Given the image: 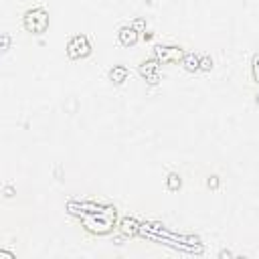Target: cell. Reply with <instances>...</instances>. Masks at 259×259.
I'll list each match as a JSON object with an SVG mask.
<instances>
[{"label": "cell", "mask_w": 259, "mask_h": 259, "mask_svg": "<svg viewBox=\"0 0 259 259\" xmlns=\"http://www.w3.org/2000/svg\"><path fill=\"white\" fill-rule=\"evenodd\" d=\"M138 38H140V32L130 24V26H121L119 30H117V40H119V45H123V47H134L136 42H138Z\"/></svg>", "instance_id": "cell-6"}, {"label": "cell", "mask_w": 259, "mask_h": 259, "mask_svg": "<svg viewBox=\"0 0 259 259\" xmlns=\"http://www.w3.org/2000/svg\"><path fill=\"white\" fill-rule=\"evenodd\" d=\"M132 26H134L138 32H144V30H146V20H144V18H136V20L132 22Z\"/></svg>", "instance_id": "cell-14"}, {"label": "cell", "mask_w": 259, "mask_h": 259, "mask_svg": "<svg viewBox=\"0 0 259 259\" xmlns=\"http://www.w3.org/2000/svg\"><path fill=\"white\" fill-rule=\"evenodd\" d=\"M4 192H6V196H12V188H10V186H6Z\"/></svg>", "instance_id": "cell-18"}, {"label": "cell", "mask_w": 259, "mask_h": 259, "mask_svg": "<svg viewBox=\"0 0 259 259\" xmlns=\"http://www.w3.org/2000/svg\"><path fill=\"white\" fill-rule=\"evenodd\" d=\"M65 51H67V57L73 59V61H77V59H85V57L91 55V42H89L87 34H75V36L69 38Z\"/></svg>", "instance_id": "cell-4"}, {"label": "cell", "mask_w": 259, "mask_h": 259, "mask_svg": "<svg viewBox=\"0 0 259 259\" xmlns=\"http://www.w3.org/2000/svg\"><path fill=\"white\" fill-rule=\"evenodd\" d=\"M251 73H253L255 83H259V53H255L251 59Z\"/></svg>", "instance_id": "cell-11"}, {"label": "cell", "mask_w": 259, "mask_h": 259, "mask_svg": "<svg viewBox=\"0 0 259 259\" xmlns=\"http://www.w3.org/2000/svg\"><path fill=\"white\" fill-rule=\"evenodd\" d=\"M119 231H121L125 237H136V235L140 233V223H138V219H134V217H123V219L119 221Z\"/></svg>", "instance_id": "cell-7"}, {"label": "cell", "mask_w": 259, "mask_h": 259, "mask_svg": "<svg viewBox=\"0 0 259 259\" xmlns=\"http://www.w3.org/2000/svg\"><path fill=\"white\" fill-rule=\"evenodd\" d=\"M182 67L188 71V73H194V71H200V57L194 55V53H186L184 59H182Z\"/></svg>", "instance_id": "cell-9"}, {"label": "cell", "mask_w": 259, "mask_h": 259, "mask_svg": "<svg viewBox=\"0 0 259 259\" xmlns=\"http://www.w3.org/2000/svg\"><path fill=\"white\" fill-rule=\"evenodd\" d=\"M109 81L113 83V85H121V83H125V79H127V75H130V71H127V67L125 65H113L111 69H109Z\"/></svg>", "instance_id": "cell-8"}, {"label": "cell", "mask_w": 259, "mask_h": 259, "mask_svg": "<svg viewBox=\"0 0 259 259\" xmlns=\"http://www.w3.org/2000/svg\"><path fill=\"white\" fill-rule=\"evenodd\" d=\"M0 257H8V259H14V255H12V253H8V251H0Z\"/></svg>", "instance_id": "cell-15"}, {"label": "cell", "mask_w": 259, "mask_h": 259, "mask_svg": "<svg viewBox=\"0 0 259 259\" xmlns=\"http://www.w3.org/2000/svg\"><path fill=\"white\" fill-rule=\"evenodd\" d=\"M22 26L30 34H42L49 28V12L42 6L28 8L22 16Z\"/></svg>", "instance_id": "cell-2"}, {"label": "cell", "mask_w": 259, "mask_h": 259, "mask_svg": "<svg viewBox=\"0 0 259 259\" xmlns=\"http://www.w3.org/2000/svg\"><path fill=\"white\" fill-rule=\"evenodd\" d=\"M255 101H257V105H259V91H257V95H255Z\"/></svg>", "instance_id": "cell-19"}, {"label": "cell", "mask_w": 259, "mask_h": 259, "mask_svg": "<svg viewBox=\"0 0 259 259\" xmlns=\"http://www.w3.org/2000/svg\"><path fill=\"white\" fill-rule=\"evenodd\" d=\"M154 38V32H144V40H152Z\"/></svg>", "instance_id": "cell-16"}, {"label": "cell", "mask_w": 259, "mask_h": 259, "mask_svg": "<svg viewBox=\"0 0 259 259\" xmlns=\"http://www.w3.org/2000/svg\"><path fill=\"white\" fill-rule=\"evenodd\" d=\"M115 219H117V210L113 206H105L95 212H85L81 217V225L91 235H107L113 231Z\"/></svg>", "instance_id": "cell-1"}, {"label": "cell", "mask_w": 259, "mask_h": 259, "mask_svg": "<svg viewBox=\"0 0 259 259\" xmlns=\"http://www.w3.org/2000/svg\"><path fill=\"white\" fill-rule=\"evenodd\" d=\"M219 255H221V257H231V255H233V253H231V251H221V253H219Z\"/></svg>", "instance_id": "cell-17"}, {"label": "cell", "mask_w": 259, "mask_h": 259, "mask_svg": "<svg viewBox=\"0 0 259 259\" xmlns=\"http://www.w3.org/2000/svg\"><path fill=\"white\" fill-rule=\"evenodd\" d=\"M186 51L180 45H154L152 57H156L160 63H182Z\"/></svg>", "instance_id": "cell-3"}, {"label": "cell", "mask_w": 259, "mask_h": 259, "mask_svg": "<svg viewBox=\"0 0 259 259\" xmlns=\"http://www.w3.org/2000/svg\"><path fill=\"white\" fill-rule=\"evenodd\" d=\"M219 184H221L219 176H217V174H210V176H208V180H206V186H208V188H212V190H217V188H219Z\"/></svg>", "instance_id": "cell-13"}, {"label": "cell", "mask_w": 259, "mask_h": 259, "mask_svg": "<svg viewBox=\"0 0 259 259\" xmlns=\"http://www.w3.org/2000/svg\"><path fill=\"white\" fill-rule=\"evenodd\" d=\"M160 65H162V63H160L156 57H152V59H144V61L138 65V73H140L150 85H156V83L160 81V77H158Z\"/></svg>", "instance_id": "cell-5"}, {"label": "cell", "mask_w": 259, "mask_h": 259, "mask_svg": "<svg viewBox=\"0 0 259 259\" xmlns=\"http://www.w3.org/2000/svg\"><path fill=\"white\" fill-rule=\"evenodd\" d=\"M180 186H182V176L178 172H170L166 176V188L172 190V192H176V190H180Z\"/></svg>", "instance_id": "cell-10"}, {"label": "cell", "mask_w": 259, "mask_h": 259, "mask_svg": "<svg viewBox=\"0 0 259 259\" xmlns=\"http://www.w3.org/2000/svg\"><path fill=\"white\" fill-rule=\"evenodd\" d=\"M212 69V57L210 55H202L200 57V71H210Z\"/></svg>", "instance_id": "cell-12"}]
</instances>
